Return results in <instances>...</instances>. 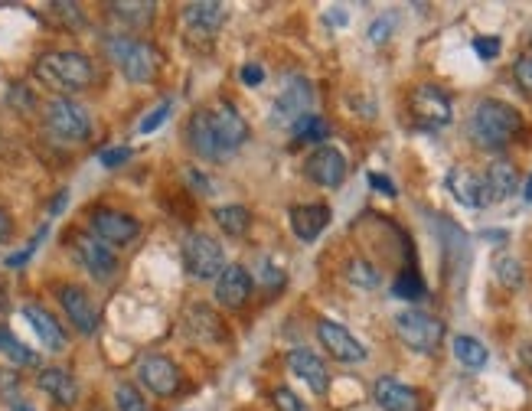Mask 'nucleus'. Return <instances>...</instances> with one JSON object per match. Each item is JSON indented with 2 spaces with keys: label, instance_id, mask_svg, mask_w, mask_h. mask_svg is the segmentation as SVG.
Instances as JSON below:
<instances>
[{
  "label": "nucleus",
  "instance_id": "obj_1",
  "mask_svg": "<svg viewBox=\"0 0 532 411\" xmlns=\"http://www.w3.org/2000/svg\"><path fill=\"white\" fill-rule=\"evenodd\" d=\"M249 141V124L232 102H216L213 108L193 111L187 121V144L203 160H226Z\"/></svg>",
  "mask_w": 532,
  "mask_h": 411
},
{
  "label": "nucleus",
  "instance_id": "obj_2",
  "mask_svg": "<svg viewBox=\"0 0 532 411\" xmlns=\"http://www.w3.org/2000/svg\"><path fill=\"white\" fill-rule=\"evenodd\" d=\"M519 131H523V115L510 102H503V98H480L467 124L470 141L487 154L506 151L519 137Z\"/></svg>",
  "mask_w": 532,
  "mask_h": 411
},
{
  "label": "nucleus",
  "instance_id": "obj_3",
  "mask_svg": "<svg viewBox=\"0 0 532 411\" xmlns=\"http://www.w3.org/2000/svg\"><path fill=\"white\" fill-rule=\"evenodd\" d=\"M36 82H43L46 89H53L59 98H69L76 92L92 89L95 82V62L79 53V49H49L33 66Z\"/></svg>",
  "mask_w": 532,
  "mask_h": 411
},
{
  "label": "nucleus",
  "instance_id": "obj_4",
  "mask_svg": "<svg viewBox=\"0 0 532 411\" xmlns=\"http://www.w3.org/2000/svg\"><path fill=\"white\" fill-rule=\"evenodd\" d=\"M105 53L121 69V76L134 85L154 82L160 66H164V56H160V49L151 40H134V36H121V33L108 36Z\"/></svg>",
  "mask_w": 532,
  "mask_h": 411
},
{
  "label": "nucleus",
  "instance_id": "obj_5",
  "mask_svg": "<svg viewBox=\"0 0 532 411\" xmlns=\"http://www.w3.org/2000/svg\"><path fill=\"white\" fill-rule=\"evenodd\" d=\"M46 131L63 144H85L92 137V118L79 102L72 98H49L43 111Z\"/></svg>",
  "mask_w": 532,
  "mask_h": 411
},
{
  "label": "nucleus",
  "instance_id": "obj_6",
  "mask_svg": "<svg viewBox=\"0 0 532 411\" xmlns=\"http://www.w3.org/2000/svg\"><path fill=\"white\" fill-rule=\"evenodd\" d=\"M395 333H399V340L412 353L431 356L444 340V323L438 317L425 314V310L412 307V310H402V314L395 317Z\"/></svg>",
  "mask_w": 532,
  "mask_h": 411
},
{
  "label": "nucleus",
  "instance_id": "obj_7",
  "mask_svg": "<svg viewBox=\"0 0 532 411\" xmlns=\"http://www.w3.org/2000/svg\"><path fill=\"white\" fill-rule=\"evenodd\" d=\"M183 268L196 281H216L226 268V252L222 245L206 232H190L183 239Z\"/></svg>",
  "mask_w": 532,
  "mask_h": 411
},
{
  "label": "nucleus",
  "instance_id": "obj_8",
  "mask_svg": "<svg viewBox=\"0 0 532 411\" xmlns=\"http://www.w3.org/2000/svg\"><path fill=\"white\" fill-rule=\"evenodd\" d=\"M89 229L98 242L111 245H128L141 235V222L134 219L131 213H121V209H108V206H98L89 213Z\"/></svg>",
  "mask_w": 532,
  "mask_h": 411
},
{
  "label": "nucleus",
  "instance_id": "obj_9",
  "mask_svg": "<svg viewBox=\"0 0 532 411\" xmlns=\"http://www.w3.org/2000/svg\"><path fill=\"white\" fill-rule=\"evenodd\" d=\"M412 115L428 131H441L454 121V105L438 85H418L412 92Z\"/></svg>",
  "mask_w": 532,
  "mask_h": 411
},
{
  "label": "nucleus",
  "instance_id": "obj_10",
  "mask_svg": "<svg viewBox=\"0 0 532 411\" xmlns=\"http://www.w3.org/2000/svg\"><path fill=\"white\" fill-rule=\"evenodd\" d=\"M311 105H314L311 82H307V79H294L288 89H284L275 98V105H271V124H275V128L291 131L304 115H311Z\"/></svg>",
  "mask_w": 532,
  "mask_h": 411
},
{
  "label": "nucleus",
  "instance_id": "obj_11",
  "mask_svg": "<svg viewBox=\"0 0 532 411\" xmlns=\"http://www.w3.org/2000/svg\"><path fill=\"white\" fill-rule=\"evenodd\" d=\"M138 379L147 392H154L160 398H170L183 389V372L167 356H144L138 363Z\"/></svg>",
  "mask_w": 532,
  "mask_h": 411
},
{
  "label": "nucleus",
  "instance_id": "obj_12",
  "mask_svg": "<svg viewBox=\"0 0 532 411\" xmlns=\"http://www.w3.org/2000/svg\"><path fill=\"white\" fill-rule=\"evenodd\" d=\"M72 248H76L82 268L89 271L98 284L115 281V274H118V255L111 252L105 242H98L95 235H76V239H72Z\"/></svg>",
  "mask_w": 532,
  "mask_h": 411
},
{
  "label": "nucleus",
  "instance_id": "obj_13",
  "mask_svg": "<svg viewBox=\"0 0 532 411\" xmlns=\"http://www.w3.org/2000/svg\"><path fill=\"white\" fill-rule=\"evenodd\" d=\"M317 340L333 359H337V363H363V359L369 356L366 346L337 320H320L317 323Z\"/></svg>",
  "mask_w": 532,
  "mask_h": 411
},
{
  "label": "nucleus",
  "instance_id": "obj_14",
  "mask_svg": "<svg viewBox=\"0 0 532 411\" xmlns=\"http://www.w3.org/2000/svg\"><path fill=\"white\" fill-rule=\"evenodd\" d=\"M56 297H59V304H63L69 323L82 336H92L98 330V307L92 297L85 294V288H79V284H59Z\"/></svg>",
  "mask_w": 532,
  "mask_h": 411
},
{
  "label": "nucleus",
  "instance_id": "obj_15",
  "mask_svg": "<svg viewBox=\"0 0 532 411\" xmlns=\"http://www.w3.org/2000/svg\"><path fill=\"white\" fill-rule=\"evenodd\" d=\"M252 291H255V281L242 265H226L216 278V304L222 310H242L252 301Z\"/></svg>",
  "mask_w": 532,
  "mask_h": 411
},
{
  "label": "nucleus",
  "instance_id": "obj_16",
  "mask_svg": "<svg viewBox=\"0 0 532 411\" xmlns=\"http://www.w3.org/2000/svg\"><path fill=\"white\" fill-rule=\"evenodd\" d=\"M304 173H307V180L324 186V190H337V186L346 180V157L337 151V147L324 144L304 160Z\"/></svg>",
  "mask_w": 532,
  "mask_h": 411
},
{
  "label": "nucleus",
  "instance_id": "obj_17",
  "mask_svg": "<svg viewBox=\"0 0 532 411\" xmlns=\"http://www.w3.org/2000/svg\"><path fill=\"white\" fill-rule=\"evenodd\" d=\"M183 23H187L190 40L213 43V36L222 30V23H226V4H216V0L187 4V7H183Z\"/></svg>",
  "mask_w": 532,
  "mask_h": 411
},
{
  "label": "nucleus",
  "instance_id": "obj_18",
  "mask_svg": "<svg viewBox=\"0 0 532 411\" xmlns=\"http://www.w3.org/2000/svg\"><path fill=\"white\" fill-rule=\"evenodd\" d=\"M288 369H291V376H298L314 395H327L330 392V369L317 353L298 346V350L288 353Z\"/></svg>",
  "mask_w": 532,
  "mask_h": 411
},
{
  "label": "nucleus",
  "instance_id": "obj_19",
  "mask_svg": "<svg viewBox=\"0 0 532 411\" xmlns=\"http://www.w3.org/2000/svg\"><path fill=\"white\" fill-rule=\"evenodd\" d=\"M448 190L461 206L467 209H484L490 206V193H487V183H484V173H474L467 167H454L448 173Z\"/></svg>",
  "mask_w": 532,
  "mask_h": 411
},
{
  "label": "nucleus",
  "instance_id": "obj_20",
  "mask_svg": "<svg viewBox=\"0 0 532 411\" xmlns=\"http://www.w3.org/2000/svg\"><path fill=\"white\" fill-rule=\"evenodd\" d=\"M373 398L382 411H422V395L412 385H405L392 376H382L373 385Z\"/></svg>",
  "mask_w": 532,
  "mask_h": 411
},
{
  "label": "nucleus",
  "instance_id": "obj_21",
  "mask_svg": "<svg viewBox=\"0 0 532 411\" xmlns=\"http://www.w3.org/2000/svg\"><path fill=\"white\" fill-rule=\"evenodd\" d=\"M23 320H27L33 327V333L40 336L43 350H49V353H63L66 350V330L59 327V320L49 314L46 307L27 304V307H23Z\"/></svg>",
  "mask_w": 532,
  "mask_h": 411
},
{
  "label": "nucleus",
  "instance_id": "obj_22",
  "mask_svg": "<svg viewBox=\"0 0 532 411\" xmlns=\"http://www.w3.org/2000/svg\"><path fill=\"white\" fill-rule=\"evenodd\" d=\"M330 206L327 203H304L291 209V229L301 242L320 239V232L330 226Z\"/></svg>",
  "mask_w": 532,
  "mask_h": 411
},
{
  "label": "nucleus",
  "instance_id": "obj_23",
  "mask_svg": "<svg viewBox=\"0 0 532 411\" xmlns=\"http://www.w3.org/2000/svg\"><path fill=\"white\" fill-rule=\"evenodd\" d=\"M484 183H487L490 203H503V199H510L516 193V183H519V173L513 167V160H506V157L490 160V167L484 170Z\"/></svg>",
  "mask_w": 532,
  "mask_h": 411
},
{
  "label": "nucleus",
  "instance_id": "obj_24",
  "mask_svg": "<svg viewBox=\"0 0 532 411\" xmlns=\"http://www.w3.org/2000/svg\"><path fill=\"white\" fill-rule=\"evenodd\" d=\"M36 385H40L56 405H76V398H79V385H76V379H72L69 369H59V366L40 369Z\"/></svg>",
  "mask_w": 532,
  "mask_h": 411
},
{
  "label": "nucleus",
  "instance_id": "obj_25",
  "mask_svg": "<svg viewBox=\"0 0 532 411\" xmlns=\"http://www.w3.org/2000/svg\"><path fill=\"white\" fill-rule=\"evenodd\" d=\"M187 333L196 343H219L222 340V323L206 304H193L187 310Z\"/></svg>",
  "mask_w": 532,
  "mask_h": 411
},
{
  "label": "nucleus",
  "instance_id": "obj_26",
  "mask_svg": "<svg viewBox=\"0 0 532 411\" xmlns=\"http://www.w3.org/2000/svg\"><path fill=\"white\" fill-rule=\"evenodd\" d=\"M451 350H454V359H457V363H461L464 369H484V366H487V359H490L487 346L480 343L477 336H467V333L454 336Z\"/></svg>",
  "mask_w": 532,
  "mask_h": 411
},
{
  "label": "nucleus",
  "instance_id": "obj_27",
  "mask_svg": "<svg viewBox=\"0 0 532 411\" xmlns=\"http://www.w3.org/2000/svg\"><path fill=\"white\" fill-rule=\"evenodd\" d=\"M0 356H4L10 366H36L40 363V356H36L27 343H20L7 327H0Z\"/></svg>",
  "mask_w": 532,
  "mask_h": 411
},
{
  "label": "nucleus",
  "instance_id": "obj_28",
  "mask_svg": "<svg viewBox=\"0 0 532 411\" xmlns=\"http://www.w3.org/2000/svg\"><path fill=\"white\" fill-rule=\"evenodd\" d=\"M291 134H294V141H298V144H317V147H324V141L330 137V124L311 111V115H304L298 124H294Z\"/></svg>",
  "mask_w": 532,
  "mask_h": 411
},
{
  "label": "nucleus",
  "instance_id": "obj_29",
  "mask_svg": "<svg viewBox=\"0 0 532 411\" xmlns=\"http://www.w3.org/2000/svg\"><path fill=\"white\" fill-rule=\"evenodd\" d=\"M346 281H350L353 288L373 291V288H379L382 274H379V268L373 265V261H366V258H353V261H346Z\"/></svg>",
  "mask_w": 532,
  "mask_h": 411
},
{
  "label": "nucleus",
  "instance_id": "obj_30",
  "mask_svg": "<svg viewBox=\"0 0 532 411\" xmlns=\"http://www.w3.org/2000/svg\"><path fill=\"white\" fill-rule=\"evenodd\" d=\"M213 216H216L219 229L226 235H245L252 226V213L245 206H219Z\"/></svg>",
  "mask_w": 532,
  "mask_h": 411
},
{
  "label": "nucleus",
  "instance_id": "obj_31",
  "mask_svg": "<svg viewBox=\"0 0 532 411\" xmlns=\"http://www.w3.org/2000/svg\"><path fill=\"white\" fill-rule=\"evenodd\" d=\"M392 294L399 297V301H422V297L428 294V288H425L422 274L412 271V268H405V271L399 274V278H395Z\"/></svg>",
  "mask_w": 532,
  "mask_h": 411
},
{
  "label": "nucleus",
  "instance_id": "obj_32",
  "mask_svg": "<svg viewBox=\"0 0 532 411\" xmlns=\"http://www.w3.org/2000/svg\"><path fill=\"white\" fill-rule=\"evenodd\" d=\"M493 271H497V281L503 284V288H523L526 274H523V261L513 258V255H497V261H493Z\"/></svg>",
  "mask_w": 532,
  "mask_h": 411
},
{
  "label": "nucleus",
  "instance_id": "obj_33",
  "mask_svg": "<svg viewBox=\"0 0 532 411\" xmlns=\"http://www.w3.org/2000/svg\"><path fill=\"white\" fill-rule=\"evenodd\" d=\"M111 17L128 23V27H147L154 20V4H111Z\"/></svg>",
  "mask_w": 532,
  "mask_h": 411
},
{
  "label": "nucleus",
  "instance_id": "obj_34",
  "mask_svg": "<svg viewBox=\"0 0 532 411\" xmlns=\"http://www.w3.org/2000/svg\"><path fill=\"white\" fill-rule=\"evenodd\" d=\"M115 411H154V408L147 405V398L141 395L138 385L118 382L115 385Z\"/></svg>",
  "mask_w": 532,
  "mask_h": 411
},
{
  "label": "nucleus",
  "instance_id": "obj_35",
  "mask_svg": "<svg viewBox=\"0 0 532 411\" xmlns=\"http://www.w3.org/2000/svg\"><path fill=\"white\" fill-rule=\"evenodd\" d=\"M170 111H173V98H164V102H160V105L151 111V115H147V118L138 124V131H141V134H154L160 124L170 118Z\"/></svg>",
  "mask_w": 532,
  "mask_h": 411
},
{
  "label": "nucleus",
  "instance_id": "obj_36",
  "mask_svg": "<svg viewBox=\"0 0 532 411\" xmlns=\"http://www.w3.org/2000/svg\"><path fill=\"white\" fill-rule=\"evenodd\" d=\"M0 398L10 405V408H17V402H23L20 398V382L14 372H0Z\"/></svg>",
  "mask_w": 532,
  "mask_h": 411
},
{
  "label": "nucleus",
  "instance_id": "obj_37",
  "mask_svg": "<svg viewBox=\"0 0 532 411\" xmlns=\"http://www.w3.org/2000/svg\"><path fill=\"white\" fill-rule=\"evenodd\" d=\"M513 79L519 82V89H526L532 95V53H523L513 62Z\"/></svg>",
  "mask_w": 532,
  "mask_h": 411
},
{
  "label": "nucleus",
  "instance_id": "obj_38",
  "mask_svg": "<svg viewBox=\"0 0 532 411\" xmlns=\"http://www.w3.org/2000/svg\"><path fill=\"white\" fill-rule=\"evenodd\" d=\"M271 402H275V408H278V411H307L301 398L294 395L291 389H284V385H281V389L271 392Z\"/></svg>",
  "mask_w": 532,
  "mask_h": 411
},
{
  "label": "nucleus",
  "instance_id": "obj_39",
  "mask_svg": "<svg viewBox=\"0 0 532 411\" xmlns=\"http://www.w3.org/2000/svg\"><path fill=\"white\" fill-rule=\"evenodd\" d=\"M46 232H49V226H43L40 232L33 235V239L27 242V248H23V252H17V255H10L7 258V268H20V265H27V261L33 258V252H36V245H40L43 239H46Z\"/></svg>",
  "mask_w": 532,
  "mask_h": 411
},
{
  "label": "nucleus",
  "instance_id": "obj_40",
  "mask_svg": "<svg viewBox=\"0 0 532 411\" xmlns=\"http://www.w3.org/2000/svg\"><path fill=\"white\" fill-rule=\"evenodd\" d=\"M98 160H102V167L115 170V167L128 164V160H131V147H108V151L98 154Z\"/></svg>",
  "mask_w": 532,
  "mask_h": 411
},
{
  "label": "nucleus",
  "instance_id": "obj_41",
  "mask_svg": "<svg viewBox=\"0 0 532 411\" xmlns=\"http://www.w3.org/2000/svg\"><path fill=\"white\" fill-rule=\"evenodd\" d=\"M474 53H477L480 59L500 56V40H497V36H477V40H474Z\"/></svg>",
  "mask_w": 532,
  "mask_h": 411
},
{
  "label": "nucleus",
  "instance_id": "obj_42",
  "mask_svg": "<svg viewBox=\"0 0 532 411\" xmlns=\"http://www.w3.org/2000/svg\"><path fill=\"white\" fill-rule=\"evenodd\" d=\"M389 30H392V17H379L373 27H369V40H373V43H386L389 40Z\"/></svg>",
  "mask_w": 532,
  "mask_h": 411
},
{
  "label": "nucleus",
  "instance_id": "obj_43",
  "mask_svg": "<svg viewBox=\"0 0 532 411\" xmlns=\"http://www.w3.org/2000/svg\"><path fill=\"white\" fill-rule=\"evenodd\" d=\"M262 278H265L268 288H278V284H284V271L271 265L268 258H262Z\"/></svg>",
  "mask_w": 532,
  "mask_h": 411
},
{
  "label": "nucleus",
  "instance_id": "obj_44",
  "mask_svg": "<svg viewBox=\"0 0 532 411\" xmlns=\"http://www.w3.org/2000/svg\"><path fill=\"white\" fill-rule=\"evenodd\" d=\"M239 76H242L245 85H262V82H265V69L255 66V62H249V66H242Z\"/></svg>",
  "mask_w": 532,
  "mask_h": 411
},
{
  "label": "nucleus",
  "instance_id": "obj_45",
  "mask_svg": "<svg viewBox=\"0 0 532 411\" xmlns=\"http://www.w3.org/2000/svg\"><path fill=\"white\" fill-rule=\"evenodd\" d=\"M369 183H373L382 196H395V183L386 180V177H379V173H369Z\"/></svg>",
  "mask_w": 532,
  "mask_h": 411
},
{
  "label": "nucleus",
  "instance_id": "obj_46",
  "mask_svg": "<svg viewBox=\"0 0 532 411\" xmlns=\"http://www.w3.org/2000/svg\"><path fill=\"white\" fill-rule=\"evenodd\" d=\"M10 229H14V222H10V213H7V209H0V242L7 239Z\"/></svg>",
  "mask_w": 532,
  "mask_h": 411
},
{
  "label": "nucleus",
  "instance_id": "obj_47",
  "mask_svg": "<svg viewBox=\"0 0 532 411\" xmlns=\"http://www.w3.org/2000/svg\"><path fill=\"white\" fill-rule=\"evenodd\" d=\"M66 199H69V190H59V196H56V203H53V216H56V213H63Z\"/></svg>",
  "mask_w": 532,
  "mask_h": 411
},
{
  "label": "nucleus",
  "instance_id": "obj_48",
  "mask_svg": "<svg viewBox=\"0 0 532 411\" xmlns=\"http://www.w3.org/2000/svg\"><path fill=\"white\" fill-rule=\"evenodd\" d=\"M523 199L532 206V173H529V180H526V186H523Z\"/></svg>",
  "mask_w": 532,
  "mask_h": 411
},
{
  "label": "nucleus",
  "instance_id": "obj_49",
  "mask_svg": "<svg viewBox=\"0 0 532 411\" xmlns=\"http://www.w3.org/2000/svg\"><path fill=\"white\" fill-rule=\"evenodd\" d=\"M89 411H108V408H102V405H95V408H89Z\"/></svg>",
  "mask_w": 532,
  "mask_h": 411
},
{
  "label": "nucleus",
  "instance_id": "obj_50",
  "mask_svg": "<svg viewBox=\"0 0 532 411\" xmlns=\"http://www.w3.org/2000/svg\"><path fill=\"white\" fill-rule=\"evenodd\" d=\"M529 43H532V36H529Z\"/></svg>",
  "mask_w": 532,
  "mask_h": 411
}]
</instances>
